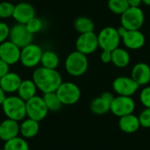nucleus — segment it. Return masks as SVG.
<instances>
[{
	"label": "nucleus",
	"instance_id": "nucleus-19",
	"mask_svg": "<svg viewBox=\"0 0 150 150\" xmlns=\"http://www.w3.org/2000/svg\"><path fill=\"white\" fill-rule=\"evenodd\" d=\"M22 79L18 74L15 72H9L0 78V86L6 93L11 94L18 91Z\"/></svg>",
	"mask_w": 150,
	"mask_h": 150
},
{
	"label": "nucleus",
	"instance_id": "nucleus-4",
	"mask_svg": "<svg viewBox=\"0 0 150 150\" xmlns=\"http://www.w3.org/2000/svg\"><path fill=\"white\" fill-rule=\"evenodd\" d=\"M120 16L121 25L127 30H140L144 24V12L140 7H129Z\"/></svg>",
	"mask_w": 150,
	"mask_h": 150
},
{
	"label": "nucleus",
	"instance_id": "nucleus-28",
	"mask_svg": "<svg viewBox=\"0 0 150 150\" xmlns=\"http://www.w3.org/2000/svg\"><path fill=\"white\" fill-rule=\"evenodd\" d=\"M108 9L114 14H123L130 6L127 0H108Z\"/></svg>",
	"mask_w": 150,
	"mask_h": 150
},
{
	"label": "nucleus",
	"instance_id": "nucleus-29",
	"mask_svg": "<svg viewBox=\"0 0 150 150\" xmlns=\"http://www.w3.org/2000/svg\"><path fill=\"white\" fill-rule=\"evenodd\" d=\"M15 5L10 2H1L0 3V18H8L12 17Z\"/></svg>",
	"mask_w": 150,
	"mask_h": 150
},
{
	"label": "nucleus",
	"instance_id": "nucleus-39",
	"mask_svg": "<svg viewBox=\"0 0 150 150\" xmlns=\"http://www.w3.org/2000/svg\"><path fill=\"white\" fill-rule=\"evenodd\" d=\"M0 150H4V149H0Z\"/></svg>",
	"mask_w": 150,
	"mask_h": 150
},
{
	"label": "nucleus",
	"instance_id": "nucleus-12",
	"mask_svg": "<svg viewBox=\"0 0 150 150\" xmlns=\"http://www.w3.org/2000/svg\"><path fill=\"white\" fill-rule=\"evenodd\" d=\"M139 87L140 85L129 76H118L112 82V89L119 96L132 97Z\"/></svg>",
	"mask_w": 150,
	"mask_h": 150
},
{
	"label": "nucleus",
	"instance_id": "nucleus-25",
	"mask_svg": "<svg viewBox=\"0 0 150 150\" xmlns=\"http://www.w3.org/2000/svg\"><path fill=\"white\" fill-rule=\"evenodd\" d=\"M74 27L81 34V33L94 32L95 24L90 18L82 16V17H78L75 19Z\"/></svg>",
	"mask_w": 150,
	"mask_h": 150
},
{
	"label": "nucleus",
	"instance_id": "nucleus-33",
	"mask_svg": "<svg viewBox=\"0 0 150 150\" xmlns=\"http://www.w3.org/2000/svg\"><path fill=\"white\" fill-rule=\"evenodd\" d=\"M10 27L4 22H0V44L4 42L10 35Z\"/></svg>",
	"mask_w": 150,
	"mask_h": 150
},
{
	"label": "nucleus",
	"instance_id": "nucleus-27",
	"mask_svg": "<svg viewBox=\"0 0 150 150\" xmlns=\"http://www.w3.org/2000/svg\"><path fill=\"white\" fill-rule=\"evenodd\" d=\"M4 150H30L28 142L23 137L17 136L8 142H5Z\"/></svg>",
	"mask_w": 150,
	"mask_h": 150
},
{
	"label": "nucleus",
	"instance_id": "nucleus-9",
	"mask_svg": "<svg viewBox=\"0 0 150 150\" xmlns=\"http://www.w3.org/2000/svg\"><path fill=\"white\" fill-rule=\"evenodd\" d=\"M135 109V102L132 97L127 96H117L114 97L112 104L111 110L115 116L120 118L134 112Z\"/></svg>",
	"mask_w": 150,
	"mask_h": 150
},
{
	"label": "nucleus",
	"instance_id": "nucleus-13",
	"mask_svg": "<svg viewBox=\"0 0 150 150\" xmlns=\"http://www.w3.org/2000/svg\"><path fill=\"white\" fill-rule=\"evenodd\" d=\"M21 48L11 40H5L0 44V59L9 65L16 64L20 60Z\"/></svg>",
	"mask_w": 150,
	"mask_h": 150
},
{
	"label": "nucleus",
	"instance_id": "nucleus-3",
	"mask_svg": "<svg viewBox=\"0 0 150 150\" xmlns=\"http://www.w3.org/2000/svg\"><path fill=\"white\" fill-rule=\"evenodd\" d=\"M89 67L87 55L77 50L70 53L65 60V69L72 76H81L86 73Z\"/></svg>",
	"mask_w": 150,
	"mask_h": 150
},
{
	"label": "nucleus",
	"instance_id": "nucleus-18",
	"mask_svg": "<svg viewBox=\"0 0 150 150\" xmlns=\"http://www.w3.org/2000/svg\"><path fill=\"white\" fill-rule=\"evenodd\" d=\"M131 77L140 86L148 85L150 83V66L146 62L136 63L132 69Z\"/></svg>",
	"mask_w": 150,
	"mask_h": 150
},
{
	"label": "nucleus",
	"instance_id": "nucleus-38",
	"mask_svg": "<svg viewBox=\"0 0 150 150\" xmlns=\"http://www.w3.org/2000/svg\"><path fill=\"white\" fill-rule=\"evenodd\" d=\"M142 4L147 6H150V0H142Z\"/></svg>",
	"mask_w": 150,
	"mask_h": 150
},
{
	"label": "nucleus",
	"instance_id": "nucleus-30",
	"mask_svg": "<svg viewBox=\"0 0 150 150\" xmlns=\"http://www.w3.org/2000/svg\"><path fill=\"white\" fill-rule=\"evenodd\" d=\"M25 26L31 33L33 34L37 33L42 29V26H43L42 20L37 17H33L25 24Z\"/></svg>",
	"mask_w": 150,
	"mask_h": 150
},
{
	"label": "nucleus",
	"instance_id": "nucleus-17",
	"mask_svg": "<svg viewBox=\"0 0 150 150\" xmlns=\"http://www.w3.org/2000/svg\"><path fill=\"white\" fill-rule=\"evenodd\" d=\"M19 122L6 119L0 123V139L2 141L8 142L19 134Z\"/></svg>",
	"mask_w": 150,
	"mask_h": 150
},
{
	"label": "nucleus",
	"instance_id": "nucleus-6",
	"mask_svg": "<svg viewBox=\"0 0 150 150\" xmlns=\"http://www.w3.org/2000/svg\"><path fill=\"white\" fill-rule=\"evenodd\" d=\"M99 47L102 50L113 51L118 48L121 38L118 33L117 28L112 26H106L103 28L98 34Z\"/></svg>",
	"mask_w": 150,
	"mask_h": 150
},
{
	"label": "nucleus",
	"instance_id": "nucleus-24",
	"mask_svg": "<svg viewBox=\"0 0 150 150\" xmlns=\"http://www.w3.org/2000/svg\"><path fill=\"white\" fill-rule=\"evenodd\" d=\"M40 64L44 68L51 69H56L60 64L59 56L55 52H54L52 50L45 51L42 54Z\"/></svg>",
	"mask_w": 150,
	"mask_h": 150
},
{
	"label": "nucleus",
	"instance_id": "nucleus-35",
	"mask_svg": "<svg viewBox=\"0 0 150 150\" xmlns=\"http://www.w3.org/2000/svg\"><path fill=\"white\" fill-rule=\"evenodd\" d=\"M10 69V65L7 64L4 61L0 59V78L5 76L7 73H9Z\"/></svg>",
	"mask_w": 150,
	"mask_h": 150
},
{
	"label": "nucleus",
	"instance_id": "nucleus-34",
	"mask_svg": "<svg viewBox=\"0 0 150 150\" xmlns=\"http://www.w3.org/2000/svg\"><path fill=\"white\" fill-rule=\"evenodd\" d=\"M100 60L105 64L111 63L112 62V51L102 50V53L100 54Z\"/></svg>",
	"mask_w": 150,
	"mask_h": 150
},
{
	"label": "nucleus",
	"instance_id": "nucleus-15",
	"mask_svg": "<svg viewBox=\"0 0 150 150\" xmlns=\"http://www.w3.org/2000/svg\"><path fill=\"white\" fill-rule=\"evenodd\" d=\"M121 40L124 45L131 50L141 49L146 42V38L141 30H127Z\"/></svg>",
	"mask_w": 150,
	"mask_h": 150
},
{
	"label": "nucleus",
	"instance_id": "nucleus-2",
	"mask_svg": "<svg viewBox=\"0 0 150 150\" xmlns=\"http://www.w3.org/2000/svg\"><path fill=\"white\" fill-rule=\"evenodd\" d=\"M2 109L4 115L8 119L18 122L22 121L26 117L25 101L18 96L6 97L5 100L2 104Z\"/></svg>",
	"mask_w": 150,
	"mask_h": 150
},
{
	"label": "nucleus",
	"instance_id": "nucleus-23",
	"mask_svg": "<svg viewBox=\"0 0 150 150\" xmlns=\"http://www.w3.org/2000/svg\"><path fill=\"white\" fill-rule=\"evenodd\" d=\"M131 61L130 54L127 50L118 47L112 51V63L117 68H126L129 65Z\"/></svg>",
	"mask_w": 150,
	"mask_h": 150
},
{
	"label": "nucleus",
	"instance_id": "nucleus-32",
	"mask_svg": "<svg viewBox=\"0 0 150 150\" xmlns=\"http://www.w3.org/2000/svg\"><path fill=\"white\" fill-rule=\"evenodd\" d=\"M141 127L150 128V108H145L138 116Z\"/></svg>",
	"mask_w": 150,
	"mask_h": 150
},
{
	"label": "nucleus",
	"instance_id": "nucleus-14",
	"mask_svg": "<svg viewBox=\"0 0 150 150\" xmlns=\"http://www.w3.org/2000/svg\"><path fill=\"white\" fill-rule=\"evenodd\" d=\"M114 98L112 93L105 91L95 98L91 103V111L97 115H103L111 110V104Z\"/></svg>",
	"mask_w": 150,
	"mask_h": 150
},
{
	"label": "nucleus",
	"instance_id": "nucleus-21",
	"mask_svg": "<svg viewBox=\"0 0 150 150\" xmlns=\"http://www.w3.org/2000/svg\"><path fill=\"white\" fill-rule=\"evenodd\" d=\"M19 125V134L25 140L34 138L40 131V122L29 118L23 120Z\"/></svg>",
	"mask_w": 150,
	"mask_h": 150
},
{
	"label": "nucleus",
	"instance_id": "nucleus-26",
	"mask_svg": "<svg viewBox=\"0 0 150 150\" xmlns=\"http://www.w3.org/2000/svg\"><path fill=\"white\" fill-rule=\"evenodd\" d=\"M42 98L49 112H58L62 109V106L63 105L59 99L56 92L44 93Z\"/></svg>",
	"mask_w": 150,
	"mask_h": 150
},
{
	"label": "nucleus",
	"instance_id": "nucleus-22",
	"mask_svg": "<svg viewBox=\"0 0 150 150\" xmlns=\"http://www.w3.org/2000/svg\"><path fill=\"white\" fill-rule=\"evenodd\" d=\"M37 86L34 83V82L33 81V79H25V80H22L18 89V96L22 98L24 101H27L30 98H33L34 96H36V92H37Z\"/></svg>",
	"mask_w": 150,
	"mask_h": 150
},
{
	"label": "nucleus",
	"instance_id": "nucleus-11",
	"mask_svg": "<svg viewBox=\"0 0 150 150\" xmlns=\"http://www.w3.org/2000/svg\"><path fill=\"white\" fill-rule=\"evenodd\" d=\"M9 38L10 40L18 47L23 48L25 46L33 43V34L27 30L25 25L18 23L10 29Z\"/></svg>",
	"mask_w": 150,
	"mask_h": 150
},
{
	"label": "nucleus",
	"instance_id": "nucleus-1",
	"mask_svg": "<svg viewBox=\"0 0 150 150\" xmlns=\"http://www.w3.org/2000/svg\"><path fill=\"white\" fill-rule=\"evenodd\" d=\"M33 81L36 84L37 89L44 94L55 92L62 83V77L56 69H47L41 66L34 70Z\"/></svg>",
	"mask_w": 150,
	"mask_h": 150
},
{
	"label": "nucleus",
	"instance_id": "nucleus-5",
	"mask_svg": "<svg viewBox=\"0 0 150 150\" xmlns=\"http://www.w3.org/2000/svg\"><path fill=\"white\" fill-rule=\"evenodd\" d=\"M55 92L64 105H75L81 98L80 88L72 82H62Z\"/></svg>",
	"mask_w": 150,
	"mask_h": 150
},
{
	"label": "nucleus",
	"instance_id": "nucleus-31",
	"mask_svg": "<svg viewBox=\"0 0 150 150\" xmlns=\"http://www.w3.org/2000/svg\"><path fill=\"white\" fill-rule=\"evenodd\" d=\"M140 101L145 108H150V86H145L140 93Z\"/></svg>",
	"mask_w": 150,
	"mask_h": 150
},
{
	"label": "nucleus",
	"instance_id": "nucleus-37",
	"mask_svg": "<svg viewBox=\"0 0 150 150\" xmlns=\"http://www.w3.org/2000/svg\"><path fill=\"white\" fill-rule=\"evenodd\" d=\"M6 92L2 89V87L0 86V105H2V104L4 103V101L5 100V98H6Z\"/></svg>",
	"mask_w": 150,
	"mask_h": 150
},
{
	"label": "nucleus",
	"instance_id": "nucleus-36",
	"mask_svg": "<svg viewBox=\"0 0 150 150\" xmlns=\"http://www.w3.org/2000/svg\"><path fill=\"white\" fill-rule=\"evenodd\" d=\"M127 3L130 7H140L142 4V0H127Z\"/></svg>",
	"mask_w": 150,
	"mask_h": 150
},
{
	"label": "nucleus",
	"instance_id": "nucleus-7",
	"mask_svg": "<svg viewBox=\"0 0 150 150\" xmlns=\"http://www.w3.org/2000/svg\"><path fill=\"white\" fill-rule=\"evenodd\" d=\"M26 117L36 121H42L48 113V109L42 97L34 96L25 102Z\"/></svg>",
	"mask_w": 150,
	"mask_h": 150
},
{
	"label": "nucleus",
	"instance_id": "nucleus-10",
	"mask_svg": "<svg viewBox=\"0 0 150 150\" xmlns=\"http://www.w3.org/2000/svg\"><path fill=\"white\" fill-rule=\"evenodd\" d=\"M99 47L98 34L94 32L81 33L76 41V48L78 52L88 55L93 54Z\"/></svg>",
	"mask_w": 150,
	"mask_h": 150
},
{
	"label": "nucleus",
	"instance_id": "nucleus-20",
	"mask_svg": "<svg viewBox=\"0 0 150 150\" xmlns=\"http://www.w3.org/2000/svg\"><path fill=\"white\" fill-rule=\"evenodd\" d=\"M120 129L126 134H134L141 127L139 117L131 113L126 116H122L119 120Z\"/></svg>",
	"mask_w": 150,
	"mask_h": 150
},
{
	"label": "nucleus",
	"instance_id": "nucleus-16",
	"mask_svg": "<svg viewBox=\"0 0 150 150\" xmlns=\"http://www.w3.org/2000/svg\"><path fill=\"white\" fill-rule=\"evenodd\" d=\"M12 17L17 23L25 25L31 18L35 17V10L32 4L22 2L15 5Z\"/></svg>",
	"mask_w": 150,
	"mask_h": 150
},
{
	"label": "nucleus",
	"instance_id": "nucleus-8",
	"mask_svg": "<svg viewBox=\"0 0 150 150\" xmlns=\"http://www.w3.org/2000/svg\"><path fill=\"white\" fill-rule=\"evenodd\" d=\"M43 50L34 43H31L21 48L20 62L26 68H34L40 63Z\"/></svg>",
	"mask_w": 150,
	"mask_h": 150
}]
</instances>
